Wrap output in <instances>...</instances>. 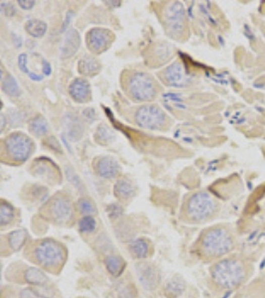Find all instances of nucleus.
Returning <instances> with one entry per match:
<instances>
[{
  "instance_id": "26",
  "label": "nucleus",
  "mask_w": 265,
  "mask_h": 298,
  "mask_svg": "<svg viewBox=\"0 0 265 298\" xmlns=\"http://www.w3.org/2000/svg\"><path fill=\"white\" fill-rule=\"evenodd\" d=\"M67 128L69 132V136L73 138V140H78L81 138L83 133V126L80 120L75 117H70L67 119Z\"/></svg>"
},
{
  "instance_id": "36",
  "label": "nucleus",
  "mask_w": 265,
  "mask_h": 298,
  "mask_svg": "<svg viewBox=\"0 0 265 298\" xmlns=\"http://www.w3.org/2000/svg\"><path fill=\"white\" fill-rule=\"evenodd\" d=\"M47 142H48V146L50 147V148L54 149L56 152H62V149H61V145L59 144V142L55 139V138H53V137H51V138H49L48 140H47Z\"/></svg>"
},
{
  "instance_id": "22",
  "label": "nucleus",
  "mask_w": 265,
  "mask_h": 298,
  "mask_svg": "<svg viewBox=\"0 0 265 298\" xmlns=\"http://www.w3.org/2000/svg\"><path fill=\"white\" fill-rule=\"evenodd\" d=\"M30 131L37 136H43L48 133L49 124L45 118L42 116H37L31 120L29 124Z\"/></svg>"
},
{
  "instance_id": "19",
  "label": "nucleus",
  "mask_w": 265,
  "mask_h": 298,
  "mask_svg": "<svg viewBox=\"0 0 265 298\" xmlns=\"http://www.w3.org/2000/svg\"><path fill=\"white\" fill-rule=\"evenodd\" d=\"M104 264L108 271L115 277L119 276L126 266L124 260L119 256H109L105 259Z\"/></svg>"
},
{
  "instance_id": "2",
  "label": "nucleus",
  "mask_w": 265,
  "mask_h": 298,
  "mask_svg": "<svg viewBox=\"0 0 265 298\" xmlns=\"http://www.w3.org/2000/svg\"><path fill=\"white\" fill-rule=\"evenodd\" d=\"M200 247L206 258L219 259L234 250L235 240L226 228L215 227L207 230L202 236Z\"/></svg>"
},
{
  "instance_id": "23",
  "label": "nucleus",
  "mask_w": 265,
  "mask_h": 298,
  "mask_svg": "<svg viewBox=\"0 0 265 298\" xmlns=\"http://www.w3.org/2000/svg\"><path fill=\"white\" fill-rule=\"evenodd\" d=\"M28 234L25 230H16L9 234L8 242L13 251H19L25 243Z\"/></svg>"
},
{
  "instance_id": "25",
  "label": "nucleus",
  "mask_w": 265,
  "mask_h": 298,
  "mask_svg": "<svg viewBox=\"0 0 265 298\" xmlns=\"http://www.w3.org/2000/svg\"><path fill=\"white\" fill-rule=\"evenodd\" d=\"M25 29L33 37H42L47 30V25L45 22L38 20V19H31L28 20Z\"/></svg>"
},
{
  "instance_id": "16",
  "label": "nucleus",
  "mask_w": 265,
  "mask_h": 298,
  "mask_svg": "<svg viewBox=\"0 0 265 298\" xmlns=\"http://www.w3.org/2000/svg\"><path fill=\"white\" fill-rule=\"evenodd\" d=\"M78 67L79 73L83 76H95L101 70L100 63L91 56L83 57L80 60Z\"/></svg>"
},
{
  "instance_id": "3",
  "label": "nucleus",
  "mask_w": 265,
  "mask_h": 298,
  "mask_svg": "<svg viewBox=\"0 0 265 298\" xmlns=\"http://www.w3.org/2000/svg\"><path fill=\"white\" fill-rule=\"evenodd\" d=\"M126 90L136 102L153 101L158 94L156 81L146 73L134 72L127 78Z\"/></svg>"
},
{
  "instance_id": "15",
  "label": "nucleus",
  "mask_w": 265,
  "mask_h": 298,
  "mask_svg": "<svg viewBox=\"0 0 265 298\" xmlns=\"http://www.w3.org/2000/svg\"><path fill=\"white\" fill-rule=\"evenodd\" d=\"M69 93L77 103H87L90 98V87L85 79H76L69 87Z\"/></svg>"
},
{
  "instance_id": "38",
  "label": "nucleus",
  "mask_w": 265,
  "mask_h": 298,
  "mask_svg": "<svg viewBox=\"0 0 265 298\" xmlns=\"http://www.w3.org/2000/svg\"><path fill=\"white\" fill-rule=\"evenodd\" d=\"M18 4L20 5L21 8H23L25 10H29V9L33 8L35 1H21L20 0V1H18Z\"/></svg>"
},
{
  "instance_id": "6",
  "label": "nucleus",
  "mask_w": 265,
  "mask_h": 298,
  "mask_svg": "<svg viewBox=\"0 0 265 298\" xmlns=\"http://www.w3.org/2000/svg\"><path fill=\"white\" fill-rule=\"evenodd\" d=\"M217 208L216 201L206 192H199L190 197L187 202L186 212L188 217L196 222L210 218Z\"/></svg>"
},
{
  "instance_id": "1",
  "label": "nucleus",
  "mask_w": 265,
  "mask_h": 298,
  "mask_svg": "<svg viewBox=\"0 0 265 298\" xmlns=\"http://www.w3.org/2000/svg\"><path fill=\"white\" fill-rule=\"evenodd\" d=\"M210 275L214 282L222 288L234 289L247 278V266L237 259H225L211 268Z\"/></svg>"
},
{
  "instance_id": "7",
  "label": "nucleus",
  "mask_w": 265,
  "mask_h": 298,
  "mask_svg": "<svg viewBox=\"0 0 265 298\" xmlns=\"http://www.w3.org/2000/svg\"><path fill=\"white\" fill-rule=\"evenodd\" d=\"M4 148L12 160L23 162L29 158L32 153L33 142L28 135L21 131H16L4 139Z\"/></svg>"
},
{
  "instance_id": "8",
  "label": "nucleus",
  "mask_w": 265,
  "mask_h": 298,
  "mask_svg": "<svg viewBox=\"0 0 265 298\" xmlns=\"http://www.w3.org/2000/svg\"><path fill=\"white\" fill-rule=\"evenodd\" d=\"M136 123L147 129H161L167 122V116L160 107L146 105L139 108L135 114Z\"/></svg>"
},
{
  "instance_id": "31",
  "label": "nucleus",
  "mask_w": 265,
  "mask_h": 298,
  "mask_svg": "<svg viewBox=\"0 0 265 298\" xmlns=\"http://www.w3.org/2000/svg\"><path fill=\"white\" fill-rule=\"evenodd\" d=\"M33 289L38 298H54L55 296L54 288L51 286H48L47 284L33 287Z\"/></svg>"
},
{
  "instance_id": "32",
  "label": "nucleus",
  "mask_w": 265,
  "mask_h": 298,
  "mask_svg": "<svg viewBox=\"0 0 265 298\" xmlns=\"http://www.w3.org/2000/svg\"><path fill=\"white\" fill-rule=\"evenodd\" d=\"M108 213H109V216L111 219H118V217H120L122 215L123 209L119 204L114 203V204L109 205Z\"/></svg>"
},
{
  "instance_id": "17",
  "label": "nucleus",
  "mask_w": 265,
  "mask_h": 298,
  "mask_svg": "<svg viewBox=\"0 0 265 298\" xmlns=\"http://www.w3.org/2000/svg\"><path fill=\"white\" fill-rule=\"evenodd\" d=\"M24 279L34 287L46 285L48 282V277L45 272L37 268H27L24 273Z\"/></svg>"
},
{
  "instance_id": "28",
  "label": "nucleus",
  "mask_w": 265,
  "mask_h": 298,
  "mask_svg": "<svg viewBox=\"0 0 265 298\" xmlns=\"http://www.w3.org/2000/svg\"><path fill=\"white\" fill-rule=\"evenodd\" d=\"M94 137L98 143L107 144L112 142V140L115 138V135L107 125H99L96 133L94 134Z\"/></svg>"
},
{
  "instance_id": "24",
  "label": "nucleus",
  "mask_w": 265,
  "mask_h": 298,
  "mask_svg": "<svg viewBox=\"0 0 265 298\" xmlns=\"http://www.w3.org/2000/svg\"><path fill=\"white\" fill-rule=\"evenodd\" d=\"M1 82H2V89L7 94L11 96H18L21 94V90L19 89L16 80L9 74L7 76H1Z\"/></svg>"
},
{
  "instance_id": "33",
  "label": "nucleus",
  "mask_w": 265,
  "mask_h": 298,
  "mask_svg": "<svg viewBox=\"0 0 265 298\" xmlns=\"http://www.w3.org/2000/svg\"><path fill=\"white\" fill-rule=\"evenodd\" d=\"M0 9H1V12L3 14H5L6 16H13L16 13V9L13 6V4H11V3L2 2L1 6H0Z\"/></svg>"
},
{
  "instance_id": "20",
  "label": "nucleus",
  "mask_w": 265,
  "mask_h": 298,
  "mask_svg": "<svg viewBox=\"0 0 265 298\" xmlns=\"http://www.w3.org/2000/svg\"><path fill=\"white\" fill-rule=\"evenodd\" d=\"M129 252L134 259H145L149 255V244L143 238H137L130 242Z\"/></svg>"
},
{
  "instance_id": "18",
  "label": "nucleus",
  "mask_w": 265,
  "mask_h": 298,
  "mask_svg": "<svg viewBox=\"0 0 265 298\" xmlns=\"http://www.w3.org/2000/svg\"><path fill=\"white\" fill-rule=\"evenodd\" d=\"M115 195L121 200H128L135 195L133 184L127 179H120L115 185Z\"/></svg>"
},
{
  "instance_id": "9",
  "label": "nucleus",
  "mask_w": 265,
  "mask_h": 298,
  "mask_svg": "<svg viewBox=\"0 0 265 298\" xmlns=\"http://www.w3.org/2000/svg\"><path fill=\"white\" fill-rule=\"evenodd\" d=\"M115 35L109 29L92 28L87 33V47L94 54L105 52L114 42Z\"/></svg>"
},
{
  "instance_id": "14",
  "label": "nucleus",
  "mask_w": 265,
  "mask_h": 298,
  "mask_svg": "<svg viewBox=\"0 0 265 298\" xmlns=\"http://www.w3.org/2000/svg\"><path fill=\"white\" fill-rule=\"evenodd\" d=\"M81 46V36L76 29H71L65 36L61 47V58L69 59L74 56Z\"/></svg>"
},
{
  "instance_id": "37",
  "label": "nucleus",
  "mask_w": 265,
  "mask_h": 298,
  "mask_svg": "<svg viewBox=\"0 0 265 298\" xmlns=\"http://www.w3.org/2000/svg\"><path fill=\"white\" fill-rule=\"evenodd\" d=\"M26 55H21L20 57H19V67H20V69L24 72V73H27V74H29V70H28V68H27V66H26V64H27V60H26Z\"/></svg>"
},
{
  "instance_id": "35",
  "label": "nucleus",
  "mask_w": 265,
  "mask_h": 298,
  "mask_svg": "<svg viewBox=\"0 0 265 298\" xmlns=\"http://www.w3.org/2000/svg\"><path fill=\"white\" fill-rule=\"evenodd\" d=\"M19 298H38L33 288H25L21 290Z\"/></svg>"
},
{
  "instance_id": "39",
  "label": "nucleus",
  "mask_w": 265,
  "mask_h": 298,
  "mask_svg": "<svg viewBox=\"0 0 265 298\" xmlns=\"http://www.w3.org/2000/svg\"><path fill=\"white\" fill-rule=\"evenodd\" d=\"M1 121H2V123H1V130H3V128H4V124H5L4 116H3V115H1Z\"/></svg>"
},
{
  "instance_id": "30",
  "label": "nucleus",
  "mask_w": 265,
  "mask_h": 298,
  "mask_svg": "<svg viewBox=\"0 0 265 298\" xmlns=\"http://www.w3.org/2000/svg\"><path fill=\"white\" fill-rule=\"evenodd\" d=\"M96 228V222L91 216H85L79 222V230L83 234H90Z\"/></svg>"
},
{
  "instance_id": "34",
  "label": "nucleus",
  "mask_w": 265,
  "mask_h": 298,
  "mask_svg": "<svg viewBox=\"0 0 265 298\" xmlns=\"http://www.w3.org/2000/svg\"><path fill=\"white\" fill-rule=\"evenodd\" d=\"M135 295H136V291L131 285L125 286L121 291L122 298H135Z\"/></svg>"
},
{
  "instance_id": "4",
  "label": "nucleus",
  "mask_w": 265,
  "mask_h": 298,
  "mask_svg": "<svg viewBox=\"0 0 265 298\" xmlns=\"http://www.w3.org/2000/svg\"><path fill=\"white\" fill-rule=\"evenodd\" d=\"M34 257L39 266L47 269L56 268L63 264L65 252L59 242L53 239H44L36 245Z\"/></svg>"
},
{
  "instance_id": "13",
  "label": "nucleus",
  "mask_w": 265,
  "mask_h": 298,
  "mask_svg": "<svg viewBox=\"0 0 265 298\" xmlns=\"http://www.w3.org/2000/svg\"><path fill=\"white\" fill-rule=\"evenodd\" d=\"M94 171L102 178H114L120 171L118 161L111 156H103L96 159L94 163Z\"/></svg>"
},
{
  "instance_id": "29",
  "label": "nucleus",
  "mask_w": 265,
  "mask_h": 298,
  "mask_svg": "<svg viewBox=\"0 0 265 298\" xmlns=\"http://www.w3.org/2000/svg\"><path fill=\"white\" fill-rule=\"evenodd\" d=\"M78 209H79V212L83 214L84 216H92L93 214L96 213V207L94 203L90 199L86 197L81 198L78 201Z\"/></svg>"
},
{
  "instance_id": "10",
  "label": "nucleus",
  "mask_w": 265,
  "mask_h": 298,
  "mask_svg": "<svg viewBox=\"0 0 265 298\" xmlns=\"http://www.w3.org/2000/svg\"><path fill=\"white\" fill-rule=\"evenodd\" d=\"M162 79L166 85L175 88L186 87L191 81L190 76L186 73L184 67L179 62L173 63L163 71Z\"/></svg>"
},
{
  "instance_id": "5",
  "label": "nucleus",
  "mask_w": 265,
  "mask_h": 298,
  "mask_svg": "<svg viewBox=\"0 0 265 298\" xmlns=\"http://www.w3.org/2000/svg\"><path fill=\"white\" fill-rule=\"evenodd\" d=\"M163 24L166 33L174 38L180 39L186 29V14L182 3L171 2L166 5L163 11Z\"/></svg>"
},
{
  "instance_id": "11",
  "label": "nucleus",
  "mask_w": 265,
  "mask_h": 298,
  "mask_svg": "<svg viewBox=\"0 0 265 298\" xmlns=\"http://www.w3.org/2000/svg\"><path fill=\"white\" fill-rule=\"evenodd\" d=\"M137 276L141 285L146 290H154L160 281L159 270L150 263H141L136 267Z\"/></svg>"
},
{
  "instance_id": "21",
  "label": "nucleus",
  "mask_w": 265,
  "mask_h": 298,
  "mask_svg": "<svg viewBox=\"0 0 265 298\" xmlns=\"http://www.w3.org/2000/svg\"><path fill=\"white\" fill-rule=\"evenodd\" d=\"M185 283L180 276L172 277L165 286L166 295L171 298H176L184 291Z\"/></svg>"
},
{
  "instance_id": "12",
  "label": "nucleus",
  "mask_w": 265,
  "mask_h": 298,
  "mask_svg": "<svg viewBox=\"0 0 265 298\" xmlns=\"http://www.w3.org/2000/svg\"><path fill=\"white\" fill-rule=\"evenodd\" d=\"M73 208L70 200L65 196L54 198L50 205V214L52 218L59 224H65L72 218Z\"/></svg>"
},
{
  "instance_id": "27",
  "label": "nucleus",
  "mask_w": 265,
  "mask_h": 298,
  "mask_svg": "<svg viewBox=\"0 0 265 298\" xmlns=\"http://www.w3.org/2000/svg\"><path fill=\"white\" fill-rule=\"evenodd\" d=\"M15 216L14 208L9 204L8 202L2 201L0 205V225L3 227L5 225H8Z\"/></svg>"
}]
</instances>
